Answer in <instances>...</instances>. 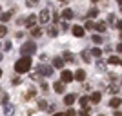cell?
Segmentation results:
<instances>
[{
    "mask_svg": "<svg viewBox=\"0 0 122 116\" xmlns=\"http://www.w3.org/2000/svg\"><path fill=\"white\" fill-rule=\"evenodd\" d=\"M29 69H31V58L29 56H24V58H20V60H16L15 71L18 73V74H24V73H27Z\"/></svg>",
    "mask_w": 122,
    "mask_h": 116,
    "instance_id": "obj_1",
    "label": "cell"
},
{
    "mask_svg": "<svg viewBox=\"0 0 122 116\" xmlns=\"http://www.w3.org/2000/svg\"><path fill=\"white\" fill-rule=\"evenodd\" d=\"M35 51H36V46L33 44V42H25L24 46L20 47V53H22L24 56H31L33 53H35Z\"/></svg>",
    "mask_w": 122,
    "mask_h": 116,
    "instance_id": "obj_2",
    "label": "cell"
},
{
    "mask_svg": "<svg viewBox=\"0 0 122 116\" xmlns=\"http://www.w3.org/2000/svg\"><path fill=\"white\" fill-rule=\"evenodd\" d=\"M38 74H44V76H51L53 74V67H49V65H42L40 64V67H38Z\"/></svg>",
    "mask_w": 122,
    "mask_h": 116,
    "instance_id": "obj_3",
    "label": "cell"
},
{
    "mask_svg": "<svg viewBox=\"0 0 122 116\" xmlns=\"http://www.w3.org/2000/svg\"><path fill=\"white\" fill-rule=\"evenodd\" d=\"M38 22L40 24H47L49 22V9H42V13L38 15Z\"/></svg>",
    "mask_w": 122,
    "mask_h": 116,
    "instance_id": "obj_4",
    "label": "cell"
},
{
    "mask_svg": "<svg viewBox=\"0 0 122 116\" xmlns=\"http://www.w3.org/2000/svg\"><path fill=\"white\" fill-rule=\"evenodd\" d=\"M73 82V73L71 71H62V84H69Z\"/></svg>",
    "mask_w": 122,
    "mask_h": 116,
    "instance_id": "obj_5",
    "label": "cell"
},
{
    "mask_svg": "<svg viewBox=\"0 0 122 116\" xmlns=\"http://www.w3.org/2000/svg\"><path fill=\"white\" fill-rule=\"evenodd\" d=\"M73 80H78V82H84L86 80V71H82V69H78L75 73V74H73Z\"/></svg>",
    "mask_w": 122,
    "mask_h": 116,
    "instance_id": "obj_6",
    "label": "cell"
},
{
    "mask_svg": "<svg viewBox=\"0 0 122 116\" xmlns=\"http://www.w3.org/2000/svg\"><path fill=\"white\" fill-rule=\"evenodd\" d=\"M75 100H76L75 94H66V96H64V103H66V105H73Z\"/></svg>",
    "mask_w": 122,
    "mask_h": 116,
    "instance_id": "obj_7",
    "label": "cell"
},
{
    "mask_svg": "<svg viewBox=\"0 0 122 116\" xmlns=\"http://www.w3.org/2000/svg\"><path fill=\"white\" fill-rule=\"evenodd\" d=\"M35 24H36V16L35 15H29V16H27V20H25V25L31 29V27H35Z\"/></svg>",
    "mask_w": 122,
    "mask_h": 116,
    "instance_id": "obj_8",
    "label": "cell"
},
{
    "mask_svg": "<svg viewBox=\"0 0 122 116\" xmlns=\"http://www.w3.org/2000/svg\"><path fill=\"white\" fill-rule=\"evenodd\" d=\"M73 35H75L76 38L84 36V27H80V25H75V27H73Z\"/></svg>",
    "mask_w": 122,
    "mask_h": 116,
    "instance_id": "obj_9",
    "label": "cell"
},
{
    "mask_svg": "<svg viewBox=\"0 0 122 116\" xmlns=\"http://www.w3.org/2000/svg\"><path fill=\"white\" fill-rule=\"evenodd\" d=\"M64 62H73L75 60V56H73V53H69V51H64V55L60 56Z\"/></svg>",
    "mask_w": 122,
    "mask_h": 116,
    "instance_id": "obj_10",
    "label": "cell"
},
{
    "mask_svg": "<svg viewBox=\"0 0 122 116\" xmlns=\"http://www.w3.org/2000/svg\"><path fill=\"white\" fill-rule=\"evenodd\" d=\"M53 67H56V69H62V67H64V60H62L60 56L53 58Z\"/></svg>",
    "mask_w": 122,
    "mask_h": 116,
    "instance_id": "obj_11",
    "label": "cell"
},
{
    "mask_svg": "<svg viewBox=\"0 0 122 116\" xmlns=\"http://www.w3.org/2000/svg\"><path fill=\"white\" fill-rule=\"evenodd\" d=\"M93 27H95V31H98V33H104V31L107 29V27H106V22H97Z\"/></svg>",
    "mask_w": 122,
    "mask_h": 116,
    "instance_id": "obj_12",
    "label": "cell"
},
{
    "mask_svg": "<svg viewBox=\"0 0 122 116\" xmlns=\"http://www.w3.org/2000/svg\"><path fill=\"white\" fill-rule=\"evenodd\" d=\"M107 64H111V65H120V56H109L107 58Z\"/></svg>",
    "mask_w": 122,
    "mask_h": 116,
    "instance_id": "obj_13",
    "label": "cell"
},
{
    "mask_svg": "<svg viewBox=\"0 0 122 116\" xmlns=\"http://www.w3.org/2000/svg\"><path fill=\"white\" fill-rule=\"evenodd\" d=\"M53 89H55V93H58V94H60V93H64V89H66V87H64V84H62V82H55Z\"/></svg>",
    "mask_w": 122,
    "mask_h": 116,
    "instance_id": "obj_14",
    "label": "cell"
},
{
    "mask_svg": "<svg viewBox=\"0 0 122 116\" xmlns=\"http://www.w3.org/2000/svg\"><path fill=\"white\" fill-rule=\"evenodd\" d=\"M109 107H113V109H117V107H120V98H118V96L111 98V100H109Z\"/></svg>",
    "mask_w": 122,
    "mask_h": 116,
    "instance_id": "obj_15",
    "label": "cell"
},
{
    "mask_svg": "<svg viewBox=\"0 0 122 116\" xmlns=\"http://www.w3.org/2000/svg\"><path fill=\"white\" fill-rule=\"evenodd\" d=\"M4 112H5V116H13V112H15V109L9 105V102L4 103Z\"/></svg>",
    "mask_w": 122,
    "mask_h": 116,
    "instance_id": "obj_16",
    "label": "cell"
},
{
    "mask_svg": "<svg viewBox=\"0 0 122 116\" xmlns=\"http://www.w3.org/2000/svg\"><path fill=\"white\" fill-rule=\"evenodd\" d=\"M100 100H102V93H93L91 98H89V102H93V103H98Z\"/></svg>",
    "mask_w": 122,
    "mask_h": 116,
    "instance_id": "obj_17",
    "label": "cell"
},
{
    "mask_svg": "<svg viewBox=\"0 0 122 116\" xmlns=\"http://www.w3.org/2000/svg\"><path fill=\"white\" fill-rule=\"evenodd\" d=\"M62 16H64L66 20H71L73 16H75V13H73L71 9H64V11H62Z\"/></svg>",
    "mask_w": 122,
    "mask_h": 116,
    "instance_id": "obj_18",
    "label": "cell"
},
{
    "mask_svg": "<svg viewBox=\"0 0 122 116\" xmlns=\"http://www.w3.org/2000/svg\"><path fill=\"white\" fill-rule=\"evenodd\" d=\"M31 35L35 36V38H38V36H42V29L35 25V27H31Z\"/></svg>",
    "mask_w": 122,
    "mask_h": 116,
    "instance_id": "obj_19",
    "label": "cell"
},
{
    "mask_svg": "<svg viewBox=\"0 0 122 116\" xmlns=\"http://www.w3.org/2000/svg\"><path fill=\"white\" fill-rule=\"evenodd\" d=\"M33 96H35V89H29V91H27V93L24 94V100H25V102H29L31 98H33Z\"/></svg>",
    "mask_w": 122,
    "mask_h": 116,
    "instance_id": "obj_20",
    "label": "cell"
},
{
    "mask_svg": "<svg viewBox=\"0 0 122 116\" xmlns=\"http://www.w3.org/2000/svg\"><path fill=\"white\" fill-rule=\"evenodd\" d=\"M80 105L84 107V109H87V105H89V98H87V96H82L80 98Z\"/></svg>",
    "mask_w": 122,
    "mask_h": 116,
    "instance_id": "obj_21",
    "label": "cell"
},
{
    "mask_svg": "<svg viewBox=\"0 0 122 116\" xmlns=\"http://www.w3.org/2000/svg\"><path fill=\"white\" fill-rule=\"evenodd\" d=\"M97 15H98V9H95V7L87 11V18H95V16H97Z\"/></svg>",
    "mask_w": 122,
    "mask_h": 116,
    "instance_id": "obj_22",
    "label": "cell"
},
{
    "mask_svg": "<svg viewBox=\"0 0 122 116\" xmlns=\"http://www.w3.org/2000/svg\"><path fill=\"white\" fill-rule=\"evenodd\" d=\"M118 91H120V87H118V85H115V84L109 85V93H111V94H117Z\"/></svg>",
    "mask_w": 122,
    "mask_h": 116,
    "instance_id": "obj_23",
    "label": "cell"
},
{
    "mask_svg": "<svg viewBox=\"0 0 122 116\" xmlns=\"http://www.w3.org/2000/svg\"><path fill=\"white\" fill-rule=\"evenodd\" d=\"M0 18H2V22H7L11 18V13L9 11H5V13H2V15H0Z\"/></svg>",
    "mask_w": 122,
    "mask_h": 116,
    "instance_id": "obj_24",
    "label": "cell"
},
{
    "mask_svg": "<svg viewBox=\"0 0 122 116\" xmlns=\"http://www.w3.org/2000/svg\"><path fill=\"white\" fill-rule=\"evenodd\" d=\"M97 69H98V71H102V73H106V64L98 60V62H97Z\"/></svg>",
    "mask_w": 122,
    "mask_h": 116,
    "instance_id": "obj_25",
    "label": "cell"
},
{
    "mask_svg": "<svg viewBox=\"0 0 122 116\" xmlns=\"http://www.w3.org/2000/svg\"><path fill=\"white\" fill-rule=\"evenodd\" d=\"M5 35H7V27H5V25H0V38H4Z\"/></svg>",
    "mask_w": 122,
    "mask_h": 116,
    "instance_id": "obj_26",
    "label": "cell"
},
{
    "mask_svg": "<svg viewBox=\"0 0 122 116\" xmlns=\"http://www.w3.org/2000/svg\"><path fill=\"white\" fill-rule=\"evenodd\" d=\"M91 55H93V56H102V49H98V47H95V49L91 51Z\"/></svg>",
    "mask_w": 122,
    "mask_h": 116,
    "instance_id": "obj_27",
    "label": "cell"
},
{
    "mask_svg": "<svg viewBox=\"0 0 122 116\" xmlns=\"http://www.w3.org/2000/svg\"><path fill=\"white\" fill-rule=\"evenodd\" d=\"M38 109H42V111H44V109H47L46 100H40V102H38Z\"/></svg>",
    "mask_w": 122,
    "mask_h": 116,
    "instance_id": "obj_28",
    "label": "cell"
},
{
    "mask_svg": "<svg viewBox=\"0 0 122 116\" xmlns=\"http://www.w3.org/2000/svg\"><path fill=\"white\" fill-rule=\"evenodd\" d=\"M82 60L86 62V64H87L89 60H91V58H89V53H86V51H84V53H82Z\"/></svg>",
    "mask_w": 122,
    "mask_h": 116,
    "instance_id": "obj_29",
    "label": "cell"
},
{
    "mask_svg": "<svg viewBox=\"0 0 122 116\" xmlns=\"http://www.w3.org/2000/svg\"><path fill=\"white\" fill-rule=\"evenodd\" d=\"M107 22H109V24H111V25H115V22H117V18H115V15H109V16H107Z\"/></svg>",
    "mask_w": 122,
    "mask_h": 116,
    "instance_id": "obj_30",
    "label": "cell"
},
{
    "mask_svg": "<svg viewBox=\"0 0 122 116\" xmlns=\"http://www.w3.org/2000/svg\"><path fill=\"white\" fill-rule=\"evenodd\" d=\"M93 42H95V44H102V36L95 35V36H93Z\"/></svg>",
    "mask_w": 122,
    "mask_h": 116,
    "instance_id": "obj_31",
    "label": "cell"
},
{
    "mask_svg": "<svg viewBox=\"0 0 122 116\" xmlns=\"http://www.w3.org/2000/svg\"><path fill=\"white\" fill-rule=\"evenodd\" d=\"M47 33H49V36H56V25H55V27H51Z\"/></svg>",
    "mask_w": 122,
    "mask_h": 116,
    "instance_id": "obj_32",
    "label": "cell"
},
{
    "mask_svg": "<svg viewBox=\"0 0 122 116\" xmlns=\"http://www.w3.org/2000/svg\"><path fill=\"white\" fill-rule=\"evenodd\" d=\"M31 78H33V80H38V78H40L38 71H33V73H31Z\"/></svg>",
    "mask_w": 122,
    "mask_h": 116,
    "instance_id": "obj_33",
    "label": "cell"
},
{
    "mask_svg": "<svg viewBox=\"0 0 122 116\" xmlns=\"http://www.w3.org/2000/svg\"><path fill=\"white\" fill-rule=\"evenodd\" d=\"M25 4L29 5V7H35V5L38 4V2H36V0H27V2H25Z\"/></svg>",
    "mask_w": 122,
    "mask_h": 116,
    "instance_id": "obj_34",
    "label": "cell"
},
{
    "mask_svg": "<svg viewBox=\"0 0 122 116\" xmlns=\"http://www.w3.org/2000/svg\"><path fill=\"white\" fill-rule=\"evenodd\" d=\"M64 116H76V112L73 111V109H67V112H66Z\"/></svg>",
    "mask_w": 122,
    "mask_h": 116,
    "instance_id": "obj_35",
    "label": "cell"
},
{
    "mask_svg": "<svg viewBox=\"0 0 122 116\" xmlns=\"http://www.w3.org/2000/svg\"><path fill=\"white\" fill-rule=\"evenodd\" d=\"M40 87H42V91H44V93H46L47 89H49V85H47L46 82H42V84H40Z\"/></svg>",
    "mask_w": 122,
    "mask_h": 116,
    "instance_id": "obj_36",
    "label": "cell"
},
{
    "mask_svg": "<svg viewBox=\"0 0 122 116\" xmlns=\"http://www.w3.org/2000/svg\"><path fill=\"white\" fill-rule=\"evenodd\" d=\"M80 116H89V111H87V109H82V111H80Z\"/></svg>",
    "mask_w": 122,
    "mask_h": 116,
    "instance_id": "obj_37",
    "label": "cell"
},
{
    "mask_svg": "<svg viewBox=\"0 0 122 116\" xmlns=\"http://www.w3.org/2000/svg\"><path fill=\"white\" fill-rule=\"evenodd\" d=\"M11 82H13L15 85H18V84H20V78H18V76H15V78H13V80H11Z\"/></svg>",
    "mask_w": 122,
    "mask_h": 116,
    "instance_id": "obj_38",
    "label": "cell"
},
{
    "mask_svg": "<svg viewBox=\"0 0 122 116\" xmlns=\"http://www.w3.org/2000/svg\"><path fill=\"white\" fill-rule=\"evenodd\" d=\"M93 25H95L93 22H86V29H93Z\"/></svg>",
    "mask_w": 122,
    "mask_h": 116,
    "instance_id": "obj_39",
    "label": "cell"
},
{
    "mask_svg": "<svg viewBox=\"0 0 122 116\" xmlns=\"http://www.w3.org/2000/svg\"><path fill=\"white\" fill-rule=\"evenodd\" d=\"M4 49H5V51L11 49V42H5V44H4Z\"/></svg>",
    "mask_w": 122,
    "mask_h": 116,
    "instance_id": "obj_40",
    "label": "cell"
},
{
    "mask_svg": "<svg viewBox=\"0 0 122 116\" xmlns=\"http://www.w3.org/2000/svg\"><path fill=\"white\" fill-rule=\"evenodd\" d=\"M115 116H122V114H120V112H118V111H117V112H115Z\"/></svg>",
    "mask_w": 122,
    "mask_h": 116,
    "instance_id": "obj_41",
    "label": "cell"
},
{
    "mask_svg": "<svg viewBox=\"0 0 122 116\" xmlns=\"http://www.w3.org/2000/svg\"><path fill=\"white\" fill-rule=\"evenodd\" d=\"M2 73H4V71H2V69H0V78H2Z\"/></svg>",
    "mask_w": 122,
    "mask_h": 116,
    "instance_id": "obj_42",
    "label": "cell"
},
{
    "mask_svg": "<svg viewBox=\"0 0 122 116\" xmlns=\"http://www.w3.org/2000/svg\"><path fill=\"white\" fill-rule=\"evenodd\" d=\"M53 116H64V114H53Z\"/></svg>",
    "mask_w": 122,
    "mask_h": 116,
    "instance_id": "obj_43",
    "label": "cell"
},
{
    "mask_svg": "<svg viewBox=\"0 0 122 116\" xmlns=\"http://www.w3.org/2000/svg\"><path fill=\"white\" fill-rule=\"evenodd\" d=\"M58 2H67V0H58Z\"/></svg>",
    "mask_w": 122,
    "mask_h": 116,
    "instance_id": "obj_44",
    "label": "cell"
},
{
    "mask_svg": "<svg viewBox=\"0 0 122 116\" xmlns=\"http://www.w3.org/2000/svg\"><path fill=\"white\" fill-rule=\"evenodd\" d=\"M0 60H2V53H0Z\"/></svg>",
    "mask_w": 122,
    "mask_h": 116,
    "instance_id": "obj_45",
    "label": "cell"
},
{
    "mask_svg": "<svg viewBox=\"0 0 122 116\" xmlns=\"http://www.w3.org/2000/svg\"><path fill=\"white\" fill-rule=\"evenodd\" d=\"M91 2H98V0H91Z\"/></svg>",
    "mask_w": 122,
    "mask_h": 116,
    "instance_id": "obj_46",
    "label": "cell"
},
{
    "mask_svg": "<svg viewBox=\"0 0 122 116\" xmlns=\"http://www.w3.org/2000/svg\"><path fill=\"white\" fill-rule=\"evenodd\" d=\"M98 116H104V114H98Z\"/></svg>",
    "mask_w": 122,
    "mask_h": 116,
    "instance_id": "obj_47",
    "label": "cell"
}]
</instances>
